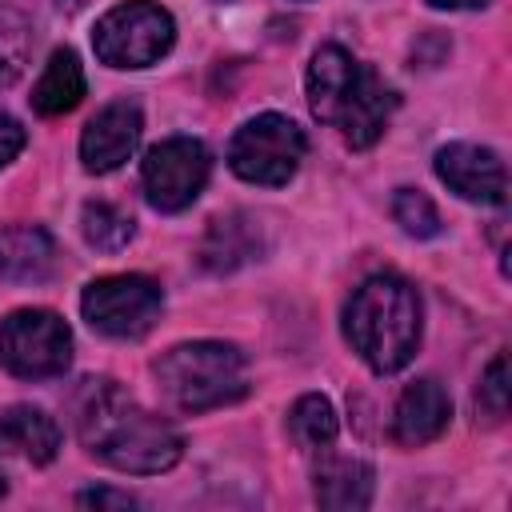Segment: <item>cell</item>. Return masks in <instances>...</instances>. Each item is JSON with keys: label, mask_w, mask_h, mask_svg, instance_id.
<instances>
[{"label": "cell", "mask_w": 512, "mask_h": 512, "mask_svg": "<svg viewBox=\"0 0 512 512\" xmlns=\"http://www.w3.org/2000/svg\"><path fill=\"white\" fill-rule=\"evenodd\" d=\"M76 432L92 456L132 476L168 472L184 452L180 432L136 404L116 380H84L76 392Z\"/></svg>", "instance_id": "1"}, {"label": "cell", "mask_w": 512, "mask_h": 512, "mask_svg": "<svg viewBox=\"0 0 512 512\" xmlns=\"http://www.w3.org/2000/svg\"><path fill=\"white\" fill-rule=\"evenodd\" d=\"M308 104L312 116L332 124L352 148H368L380 140L396 96L352 52H344L340 44H324L308 64Z\"/></svg>", "instance_id": "2"}, {"label": "cell", "mask_w": 512, "mask_h": 512, "mask_svg": "<svg viewBox=\"0 0 512 512\" xmlns=\"http://www.w3.org/2000/svg\"><path fill=\"white\" fill-rule=\"evenodd\" d=\"M344 336L372 372H400L420 344L416 288L392 272L368 276L344 308Z\"/></svg>", "instance_id": "3"}, {"label": "cell", "mask_w": 512, "mask_h": 512, "mask_svg": "<svg viewBox=\"0 0 512 512\" xmlns=\"http://www.w3.org/2000/svg\"><path fill=\"white\" fill-rule=\"evenodd\" d=\"M160 392L180 412H208L248 396V360L220 340L176 344L156 360Z\"/></svg>", "instance_id": "4"}, {"label": "cell", "mask_w": 512, "mask_h": 512, "mask_svg": "<svg viewBox=\"0 0 512 512\" xmlns=\"http://www.w3.org/2000/svg\"><path fill=\"white\" fill-rule=\"evenodd\" d=\"M304 148H308V140L296 120H288L280 112H260L236 128V136L228 144V168L248 184L280 188L296 176Z\"/></svg>", "instance_id": "5"}, {"label": "cell", "mask_w": 512, "mask_h": 512, "mask_svg": "<svg viewBox=\"0 0 512 512\" xmlns=\"http://www.w3.org/2000/svg\"><path fill=\"white\" fill-rule=\"evenodd\" d=\"M176 40L168 8L152 0H128L104 12L92 28V48L108 68H148Z\"/></svg>", "instance_id": "6"}, {"label": "cell", "mask_w": 512, "mask_h": 512, "mask_svg": "<svg viewBox=\"0 0 512 512\" xmlns=\"http://www.w3.org/2000/svg\"><path fill=\"white\" fill-rule=\"evenodd\" d=\"M0 364L20 380H48L72 364V332L48 308H20L0 320Z\"/></svg>", "instance_id": "7"}, {"label": "cell", "mask_w": 512, "mask_h": 512, "mask_svg": "<svg viewBox=\"0 0 512 512\" xmlns=\"http://www.w3.org/2000/svg\"><path fill=\"white\" fill-rule=\"evenodd\" d=\"M84 320L112 340H140L144 332H152V324L160 320L164 308V292L152 276L140 272H124V276H100L84 288L80 296Z\"/></svg>", "instance_id": "8"}, {"label": "cell", "mask_w": 512, "mask_h": 512, "mask_svg": "<svg viewBox=\"0 0 512 512\" xmlns=\"http://www.w3.org/2000/svg\"><path fill=\"white\" fill-rule=\"evenodd\" d=\"M212 156L196 136H168L156 148H148L140 180L144 196L160 212H184L208 184Z\"/></svg>", "instance_id": "9"}, {"label": "cell", "mask_w": 512, "mask_h": 512, "mask_svg": "<svg viewBox=\"0 0 512 512\" xmlns=\"http://www.w3.org/2000/svg\"><path fill=\"white\" fill-rule=\"evenodd\" d=\"M436 176L472 204H504L508 200V172L504 160L484 144H444L436 152Z\"/></svg>", "instance_id": "10"}, {"label": "cell", "mask_w": 512, "mask_h": 512, "mask_svg": "<svg viewBox=\"0 0 512 512\" xmlns=\"http://www.w3.org/2000/svg\"><path fill=\"white\" fill-rule=\"evenodd\" d=\"M140 132H144V120H140V108L132 100H116L108 108H100L84 136H80V160L88 172H116L140 144Z\"/></svg>", "instance_id": "11"}, {"label": "cell", "mask_w": 512, "mask_h": 512, "mask_svg": "<svg viewBox=\"0 0 512 512\" xmlns=\"http://www.w3.org/2000/svg\"><path fill=\"white\" fill-rule=\"evenodd\" d=\"M452 420V400L436 380H412L392 408V440L404 448H420L436 440Z\"/></svg>", "instance_id": "12"}, {"label": "cell", "mask_w": 512, "mask_h": 512, "mask_svg": "<svg viewBox=\"0 0 512 512\" xmlns=\"http://www.w3.org/2000/svg\"><path fill=\"white\" fill-rule=\"evenodd\" d=\"M56 272V240L40 224L0 228V276L12 284H40Z\"/></svg>", "instance_id": "13"}, {"label": "cell", "mask_w": 512, "mask_h": 512, "mask_svg": "<svg viewBox=\"0 0 512 512\" xmlns=\"http://www.w3.org/2000/svg\"><path fill=\"white\" fill-rule=\"evenodd\" d=\"M0 452H12L28 464H52L60 452V428L44 408L12 404L0 416Z\"/></svg>", "instance_id": "14"}, {"label": "cell", "mask_w": 512, "mask_h": 512, "mask_svg": "<svg viewBox=\"0 0 512 512\" xmlns=\"http://www.w3.org/2000/svg\"><path fill=\"white\" fill-rule=\"evenodd\" d=\"M256 252H260L256 220H248L244 212H232V216L212 220V228H208V236L200 244V264L208 272H232V268L248 264Z\"/></svg>", "instance_id": "15"}, {"label": "cell", "mask_w": 512, "mask_h": 512, "mask_svg": "<svg viewBox=\"0 0 512 512\" xmlns=\"http://www.w3.org/2000/svg\"><path fill=\"white\" fill-rule=\"evenodd\" d=\"M376 476L356 456H328L316 468V500L324 508H368Z\"/></svg>", "instance_id": "16"}, {"label": "cell", "mask_w": 512, "mask_h": 512, "mask_svg": "<svg viewBox=\"0 0 512 512\" xmlns=\"http://www.w3.org/2000/svg\"><path fill=\"white\" fill-rule=\"evenodd\" d=\"M84 100V68L72 48H56L32 88V108L40 116H64Z\"/></svg>", "instance_id": "17"}, {"label": "cell", "mask_w": 512, "mask_h": 512, "mask_svg": "<svg viewBox=\"0 0 512 512\" xmlns=\"http://www.w3.org/2000/svg\"><path fill=\"white\" fill-rule=\"evenodd\" d=\"M288 432H292V440H296L300 448H308V452L328 448V444L336 440V412H332L328 396H320V392L300 396V400L292 404V412H288Z\"/></svg>", "instance_id": "18"}, {"label": "cell", "mask_w": 512, "mask_h": 512, "mask_svg": "<svg viewBox=\"0 0 512 512\" xmlns=\"http://www.w3.org/2000/svg\"><path fill=\"white\" fill-rule=\"evenodd\" d=\"M80 228L96 252H120L132 240V216L108 200H88L80 212Z\"/></svg>", "instance_id": "19"}, {"label": "cell", "mask_w": 512, "mask_h": 512, "mask_svg": "<svg viewBox=\"0 0 512 512\" xmlns=\"http://www.w3.org/2000/svg\"><path fill=\"white\" fill-rule=\"evenodd\" d=\"M28 20L12 8H0V88L16 84L24 64H28Z\"/></svg>", "instance_id": "20"}, {"label": "cell", "mask_w": 512, "mask_h": 512, "mask_svg": "<svg viewBox=\"0 0 512 512\" xmlns=\"http://www.w3.org/2000/svg\"><path fill=\"white\" fill-rule=\"evenodd\" d=\"M392 220H396L408 236H416V240H428V236L440 232V212H436V204H432L424 192H416V188H396V196H392Z\"/></svg>", "instance_id": "21"}, {"label": "cell", "mask_w": 512, "mask_h": 512, "mask_svg": "<svg viewBox=\"0 0 512 512\" xmlns=\"http://www.w3.org/2000/svg\"><path fill=\"white\" fill-rule=\"evenodd\" d=\"M476 404H480L492 420H500V416L508 412V356H504V352L488 364V372H484V380H480Z\"/></svg>", "instance_id": "22"}, {"label": "cell", "mask_w": 512, "mask_h": 512, "mask_svg": "<svg viewBox=\"0 0 512 512\" xmlns=\"http://www.w3.org/2000/svg\"><path fill=\"white\" fill-rule=\"evenodd\" d=\"M20 148H24V128H20V120L8 116V112H0V168H4L8 160H16Z\"/></svg>", "instance_id": "23"}, {"label": "cell", "mask_w": 512, "mask_h": 512, "mask_svg": "<svg viewBox=\"0 0 512 512\" xmlns=\"http://www.w3.org/2000/svg\"><path fill=\"white\" fill-rule=\"evenodd\" d=\"M76 500H80L84 508H132V504H136L128 492H112V488H88V492H80Z\"/></svg>", "instance_id": "24"}, {"label": "cell", "mask_w": 512, "mask_h": 512, "mask_svg": "<svg viewBox=\"0 0 512 512\" xmlns=\"http://www.w3.org/2000/svg\"><path fill=\"white\" fill-rule=\"evenodd\" d=\"M432 8H484L488 0H428Z\"/></svg>", "instance_id": "25"}, {"label": "cell", "mask_w": 512, "mask_h": 512, "mask_svg": "<svg viewBox=\"0 0 512 512\" xmlns=\"http://www.w3.org/2000/svg\"><path fill=\"white\" fill-rule=\"evenodd\" d=\"M8 492V480H4V468H0V496Z\"/></svg>", "instance_id": "26"}]
</instances>
